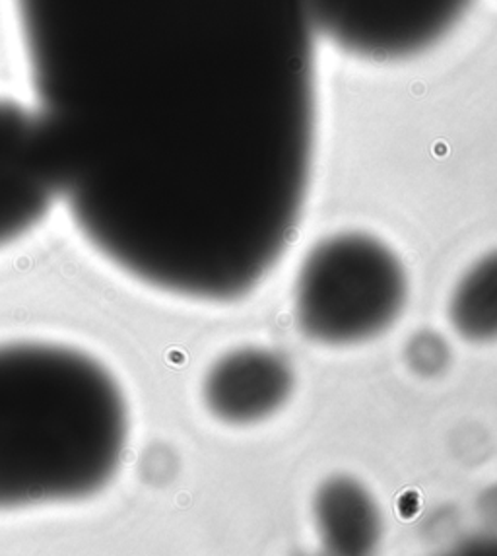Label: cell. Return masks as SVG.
I'll return each instance as SVG.
<instances>
[{
    "instance_id": "obj_1",
    "label": "cell",
    "mask_w": 497,
    "mask_h": 556,
    "mask_svg": "<svg viewBox=\"0 0 497 556\" xmlns=\"http://www.w3.org/2000/svg\"><path fill=\"white\" fill-rule=\"evenodd\" d=\"M47 169L84 238L176 296H247L304 214L309 0H16Z\"/></svg>"
},
{
    "instance_id": "obj_2",
    "label": "cell",
    "mask_w": 497,
    "mask_h": 556,
    "mask_svg": "<svg viewBox=\"0 0 497 556\" xmlns=\"http://www.w3.org/2000/svg\"><path fill=\"white\" fill-rule=\"evenodd\" d=\"M127 438V403L100 362L55 344L0 346V510L90 498Z\"/></svg>"
},
{
    "instance_id": "obj_3",
    "label": "cell",
    "mask_w": 497,
    "mask_h": 556,
    "mask_svg": "<svg viewBox=\"0 0 497 556\" xmlns=\"http://www.w3.org/2000/svg\"><path fill=\"white\" fill-rule=\"evenodd\" d=\"M408 300V277L395 251L368 233L317 243L295 280L300 331L315 343H368L395 325Z\"/></svg>"
},
{
    "instance_id": "obj_4",
    "label": "cell",
    "mask_w": 497,
    "mask_h": 556,
    "mask_svg": "<svg viewBox=\"0 0 497 556\" xmlns=\"http://www.w3.org/2000/svg\"><path fill=\"white\" fill-rule=\"evenodd\" d=\"M472 0H309L317 36L366 61H403L439 43Z\"/></svg>"
},
{
    "instance_id": "obj_5",
    "label": "cell",
    "mask_w": 497,
    "mask_h": 556,
    "mask_svg": "<svg viewBox=\"0 0 497 556\" xmlns=\"http://www.w3.org/2000/svg\"><path fill=\"white\" fill-rule=\"evenodd\" d=\"M56 195L36 112L0 100V248L41 223Z\"/></svg>"
},
{
    "instance_id": "obj_6",
    "label": "cell",
    "mask_w": 497,
    "mask_h": 556,
    "mask_svg": "<svg viewBox=\"0 0 497 556\" xmlns=\"http://www.w3.org/2000/svg\"><path fill=\"white\" fill-rule=\"evenodd\" d=\"M294 371L282 354L245 346L221 356L204 380V403L226 425H255L284 407Z\"/></svg>"
},
{
    "instance_id": "obj_7",
    "label": "cell",
    "mask_w": 497,
    "mask_h": 556,
    "mask_svg": "<svg viewBox=\"0 0 497 556\" xmlns=\"http://www.w3.org/2000/svg\"><path fill=\"white\" fill-rule=\"evenodd\" d=\"M315 523L322 547L336 555H366L378 547L383 516L368 489L334 477L315 494Z\"/></svg>"
},
{
    "instance_id": "obj_8",
    "label": "cell",
    "mask_w": 497,
    "mask_h": 556,
    "mask_svg": "<svg viewBox=\"0 0 497 556\" xmlns=\"http://www.w3.org/2000/svg\"><path fill=\"white\" fill-rule=\"evenodd\" d=\"M449 319L470 343L497 341V251L474 263L457 282Z\"/></svg>"
}]
</instances>
